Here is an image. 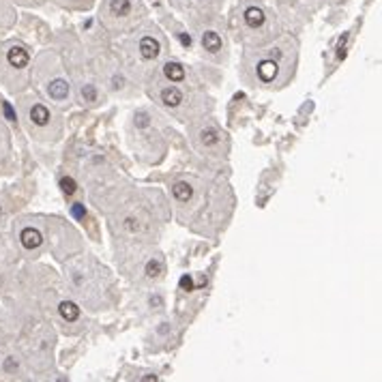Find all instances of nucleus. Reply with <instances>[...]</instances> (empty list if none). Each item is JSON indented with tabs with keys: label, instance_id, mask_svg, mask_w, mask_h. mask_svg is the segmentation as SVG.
<instances>
[{
	"label": "nucleus",
	"instance_id": "1",
	"mask_svg": "<svg viewBox=\"0 0 382 382\" xmlns=\"http://www.w3.org/2000/svg\"><path fill=\"white\" fill-rule=\"evenodd\" d=\"M140 52H142V56H144L146 60H153V58L159 56L161 45H159V41L155 37H142L140 39Z\"/></svg>",
	"mask_w": 382,
	"mask_h": 382
},
{
	"label": "nucleus",
	"instance_id": "2",
	"mask_svg": "<svg viewBox=\"0 0 382 382\" xmlns=\"http://www.w3.org/2000/svg\"><path fill=\"white\" fill-rule=\"evenodd\" d=\"M20 241H22V245L26 249H37L39 245L43 243V236H41V232H39L37 228H24L22 234H20Z\"/></svg>",
	"mask_w": 382,
	"mask_h": 382
},
{
	"label": "nucleus",
	"instance_id": "3",
	"mask_svg": "<svg viewBox=\"0 0 382 382\" xmlns=\"http://www.w3.org/2000/svg\"><path fill=\"white\" fill-rule=\"evenodd\" d=\"M7 60H9L15 69H24L28 65V52L24 50V47H20V45H13L11 50L7 52Z\"/></svg>",
	"mask_w": 382,
	"mask_h": 382
},
{
	"label": "nucleus",
	"instance_id": "4",
	"mask_svg": "<svg viewBox=\"0 0 382 382\" xmlns=\"http://www.w3.org/2000/svg\"><path fill=\"white\" fill-rule=\"evenodd\" d=\"M256 71H258V77L262 82H273L275 75H277V62L275 60H262Z\"/></svg>",
	"mask_w": 382,
	"mask_h": 382
},
{
	"label": "nucleus",
	"instance_id": "5",
	"mask_svg": "<svg viewBox=\"0 0 382 382\" xmlns=\"http://www.w3.org/2000/svg\"><path fill=\"white\" fill-rule=\"evenodd\" d=\"M47 92H50L52 99L62 101V99H67V94H69V84L65 79H54V82L47 86Z\"/></svg>",
	"mask_w": 382,
	"mask_h": 382
},
{
	"label": "nucleus",
	"instance_id": "6",
	"mask_svg": "<svg viewBox=\"0 0 382 382\" xmlns=\"http://www.w3.org/2000/svg\"><path fill=\"white\" fill-rule=\"evenodd\" d=\"M245 22H247V26H251V28H260L262 24L266 22V15L262 9H258V7H249V9L245 11Z\"/></svg>",
	"mask_w": 382,
	"mask_h": 382
},
{
	"label": "nucleus",
	"instance_id": "7",
	"mask_svg": "<svg viewBox=\"0 0 382 382\" xmlns=\"http://www.w3.org/2000/svg\"><path fill=\"white\" fill-rule=\"evenodd\" d=\"M202 45H204V50H209L211 54H215V52L221 50V39H219V35L215 33V30H206V33L202 35Z\"/></svg>",
	"mask_w": 382,
	"mask_h": 382
},
{
	"label": "nucleus",
	"instance_id": "8",
	"mask_svg": "<svg viewBox=\"0 0 382 382\" xmlns=\"http://www.w3.org/2000/svg\"><path fill=\"white\" fill-rule=\"evenodd\" d=\"M58 312L67 322H75L79 318V307L75 303H71V301H62V303L58 305Z\"/></svg>",
	"mask_w": 382,
	"mask_h": 382
},
{
	"label": "nucleus",
	"instance_id": "9",
	"mask_svg": "<svg viewBox=\"0 0 382 382\" xmlns=\"http://www.w3.org/2000/svg\"><path fill=\"white\" fill-rule=\"evenodd\" d=\"M163 71H165V75H168L170 82H182V79H185V69H182L178 62H165Z\"/></svg>",
	"mask_w": 382,
	"mask_h": 382
},
{
	"label": "nucleus",
	"instance_id": "10",
	"mask_svg": "<svg viewBox=\"0 0 382 382\" xmlns=\"http://www.w3.org/2000/svg\"><path fill=\"white\" fill-rule=\"evenodd\" d=\"M172 194H174V198H176L178 202H189L191 200V196H194V189H191V185L189 182H176V185L172 187Z\"/></svg>",
	"mask_w": 382,
	"mask_h": 382
},
{
	"label": "nucleus",
	"instance_id": "11",
	"mask_svg": "<svg viewBox=\"0 0 382 382\" xmlns=\"http://www.w3.org/2000/svg\"><path fill=\"white\" fill-rule=\"evenodd\" d=\"M161 101L165 103V106H170V108H176V106H180V101H182V92L178 90V88H165V90H161Z\"/></svg>",
	"mask_w": 382,
	"mask_h": 382
},
{
	"label": "nucleus",
	"instance_id": "12",
	"mask_svg": "<svg viewBox=\"0 0 382 382\" xmlns=\"http://www.w3.org/2000/svg\"><path fill=\"white\" fill-rule=\"evenodd\" d=\"M30 118H33L35 125L43 127V125H47V121H50V112H47L45 106L37 103V106H33V110H30Z\"/></svg>",
	"mask_w": 382,
	"mask_h": 382
},
{
	"label": "nucleus",
	"instance_id": "13",
	"mask_svg": "<svg viewBox=\"0 0 382 382\" xmlns=\"http://www.w3.org/2000/svg\"><path fill=\"white\" fill-rule=\"evenodd\" d=\"M200 140H202L204 146H215L219 142V131L213 129V127H206V129H202V133H200Z\"/></svg>",
	"mask_w": 382,
	"mask_h": 382
},
{
	"label": "nucleus",
	"instance_id": "14",
	"mask_svg": "<svg viewBox=\"0 0 382 382\" xmlns=\"http://www.w3.org/2000/svg\"><path fill=\"white\" fill-rule=\"evenodd\" d=\"M110 11H112L114 15H129V11H131V3L129 0H112L110 3Z\"/></svg>",
	"mask_w": 382,
	"mask_h": 382
},
{
	"label": "nucleus",
	"instance_id": "15",
	"mask_svg": "<svg viewBox=\"0 0 382 382\" xmlns=\"http://www.w3.org/2000/svg\"><path fill=\"white\" fill-rule=\"evenodd\" d=\"M60 189H62V194H65V196H73L77 185H75V180L71 178V176H65V178L60 180Z\"/></svg>",
	"mask_w": 382,
	"mask_h": 382
},
{
	"label": "nucleus",
	"instance_id": "16",
	"mask_svg": "<svg viewBox=\"0 0 382 382\" xmlns=\"http://www.w3.org/2000/svg\"><path fill=\"white\" fill-rule=\"evenodd\" d=\"M161 262H159V260H150V262H146V275L148 277H159V273H161Z\"/></svg>",
	"mask_w": 382,
	"mask_h": 382
},
{
	"label": "nucleus",
	"instance_id": "17",
	"mask_svg": "<svg viewBox=\"0 0 382 382\" xmlns=\"http://www.w3.org/2000/svg\"><path fill=\"white\" fill-rule=\"evenodd\" d=\"M82 97L86 99V101H97V90H94V86H84L82 88Z\"/></svg>",
	"mask_w": 382,
	"mask_h": 382
},
{
	"label": "nucleus",
	"instance_id": "18",
	"mask_svg": "<svg viewBox=\"0 0 382 382\" xmlns=\"http://www.w3.org/2000/svg\"><path fill=\"white\" fill-rule=\"evenodd\" d=\"M71 213H73L75 219H84L86 217V209L82 206V202H75L73 206H71Z\"/></svg>",
	"mask_w": 382,
	"mask_h": 382
},
{
	"label": "nucleus",
	"instance_id": "19",
	"mask_svg": "<svg viewBox=\"0 0 382 382\" xmlns=\"http://www.w3.org/2000/svg\"><path fill=\"white\" fill-rule=\"evenodd\" d=\"M180 288L185 290V292L194 290V279H191V275H182V277H180Z\"/></svg>",
	"mask_w": 382,
	"mask_h": 382
},
{
	"label": "nucleus",
	"instance_id": "20",
	"mask_svg": "<svg viewBox=\"0 0 382 382\" xmlns=\"http://www.w3.org/2000/svg\"><path fill=\"white\" fill-rule=\"evenodd\" d=\"M3 110H5V116H7V121L15 123V110L11 108V103H9V101H5V103H3Z\"/></svg>",
	"mask_w": 382,
	"mask_h": 382
},
{
	"label": "nucleus",
	"instance_id": "21",
	"mask_svg": "<svg viewBox=\"0 0 382 382\" xmlns=\"http://www.w3.org/2000/svg\"><path fill=\"white\" fill-rule=\"evenodd\" d=\"M346 43H348V33H346L344 37H341V43L337 45V58H339V60L346 56Z\"/></svg>",
	"mask_w": 382,
	"mask_h": 382
},
{
	"label": "nucleus",
	"instance_id": "22",
	"mask_svg": "<svg viewBox=\"0 0 382 382\" xmlns=\"http://www.w3.org/2000/svg\"><path fill=\"white\" fill-rule=\"evenodd\" d=\"M135 125H138V127H146L148 125V116L144 112H138V114H135Z\"/></svg>",
	"mask_w": 382,
	"mask_h": 382
},
{
	"label": "nucleus",
	"instance_id": "23",
	"mask_svg": "<svg viewBox=\"0 0 382 382\" xmlns=\"http://www.w3.org/2000/svg\"><path fill=\"white\" fill-rule=\"evenodd\" d=\"M5 369H7V371H15V369H18V361H15L13 356H9V359H7V363H5Z\"/></svg>",
	"mask_w": 382,
	"mask_h": 382
},
{
	"label": "nucleus",
	"instance_id": "24",
	"mask_svg": "<svg viewBox=\"0 0 382 382\" xmlns=\"http://www.w3.org/2000/svg\"><path fill=\"white\" fill-rule=\"evenodd\" d=\"M148 303L153 305V307H161V305H163V301H161V297H150V299H148Z\"/></svg>",
	"mask_w": 382,
	"mask_h": 382
},
{
	"label": "nucleus",
	"instance_id": "25",
	"mask_svg": "<svg viewBox=\"0 0 382 382\" xmlns=\"http://www.w3.org/2000/svg\"><path fill=\"white\" fill-rule=\"evenodd\" d=\"M178 39H180V43L185 45V47H189V45H191V37H189V35H185V33H180V35H178Z\"/></svg>",
	"mask_w": 382,
	"mask_h": 382
},
{
	"label": "nucleus",
	"instance_id": "26",
	"mask_svg": "<svg viewBox=\"0 0 382 382\" xmlns=\"http://www.w3.org/2000/svg\"><path fill=\"white\" fill-rule=\"evenodd\" d=\"M123 86V77H114V88H121Z\"/></svg>",
	"mask_w": 382,
	"mask_h": 382
},
{
	"label": "nucleus",
	"instance_id": "27",
	"mask_svg": "<svg viewBox=\"0 0 382 382\" xmlns=\"http://www.w3.org/2000/svg\"><path fill=\"white\" fill-rule=\"evenodd\" d=\"M0 215H3V209H0Z\"/></svg>",
	"mask_w": 382,
	"mask_h": 382
}]
</instances>
